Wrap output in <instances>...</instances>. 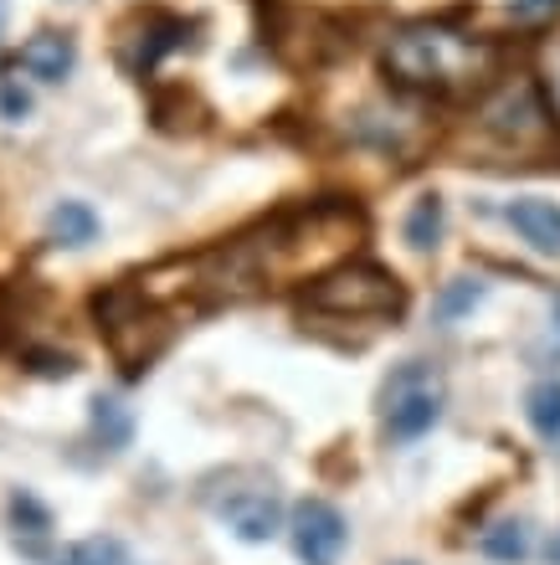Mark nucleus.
Listing matches in <instances>:
<instances>
[{"mask_svg":"<svg viewBox=\"0 0 560 565\" xmlns=\"http://www.w3.org/2000/svg\"><path fill=\"white\" fill-rule=\"evenodd\" d=\"M304 303L319 313H350V319H391L406 309V288L397 282V273L376 263H345L314 282Z\"/></svg>","mask_w":560,"mask_h":565,"instance_id":"obj_1","label":"nucleus"},{"mask_svg":"<svg viewBox=\"0 0 560 565\" xmlns=\"http://www.w3.org/2000/svg\"><path fill=\"white\" fill-rule=\"evenodd\" d=\"M385 431L397 437V443H416L422 431L437 427L443 417V386H437V375L432 365L412 360V365H401L391 381H385Z\"/></svg>","mask_w":560,"mask_h":565,"instance_id":"obj_2","label":"nucleus"},{"mask_svg":"<svg viewBox=\"0 0 560 565\" xmlns=\"http://www.w3.org/2000/svg\"><path fill=\"white\" fill-rule=\"evenodd\" d=\"M345 514H339L329 499H304L294 509V551L304 565H335L345 555Z\"/></svg>","mask_w":560,"mask_h":565,"instance_id":"obj_3","label":"nucleus"},{"mask_svg":"<svg viewBox=\"0 0 560 565\" xmlns=\"http://www.w3.org/2000/svg\"><path fill=\"white\" fill-rule=\"evenodd\" d=\"M504 222L515 226L519 237L530 242L540 257H560V201L546 195H519L504 206Z\"/></svg>","mask_w":560,"mask_h":565,"instance_id":"obj_4","label":"nucleus"},{"mask_svg":"<svg viewBox=\"0 0 560 565\" xmlns=\"http://www.w3.org/2000/svg\"><path fill=\"white\" fill-rule=\"evenodd\" d=\"M77 62V46L73 36H62V31H36L27 46H21V67L31 77H42V83H62V77L73 73Z\"/></svg>","mask_w":560,"mask_h":565,"instance_id":"obj_5","label":"nucleus"},{"mask_svg":"<svg viewBox=\"0 0 560 565\" xmlns=\"http://www.w3.org/2000/svg\"><path fill=\"white\" fill-rule=\"evenodd\" d=\"M226 520L242 540H273L278 535V499L273 493H247V499H232L226 504Z\"/></svg>","mask_w":560,"mask_h":565,"instance_id":"obj_6","label":"nucleus"},{"mask_svg":"<svg viewBox=\"0 0 560 565\" xmlns=\"http://www.w3.org/2000/svg\"><path fill=\"white\" fill-rule=\"evenodd\" d=\"M46 232H52V242H62V247H88V242L98 237V216H93L83 201H62V206L52 211Z\"/></svg>","mask_w":560,"mask_h":565,"instance_id":"obj_7","label":"nucleus"},{"mask_svg":"<svg viewBox=\"0 0 560 565\" xmlns=\"http://www.w3.org/2000/svg\"><path fill=\"white\" fill-rule=\"evenodd\" d=\"M406 242H412L416 253H432L437 242H443V201L437 195H422L406 216Z\"/></svg>","mask_w":560,"mask_h":565,"instance_id":"obj_8","label":"nucleus"},{"mask_svg":"<svg viewBox=\"0 0 560 565\" xmlns=\"http://www.w3.org/2000/svg\"><path fill=\"white\" fill-rule=\"evenodd\" d=\"M525 412H530V427L540 431L546 443H560V381H540V386L530 391Z\"/></svg>","mask_w":560,"mask_h":565,"instance_id":"obj_9","label":"nucleus"},{"mask_svg":"<svg viewBox=\"0 0 560 565\" xmlns=\"http://www.w3.org/2000/svg\"><path fill=\"white\" fill-rule=\"evenodd\" d=\"M484 555L488 561H525L530 555V530L525 524H494L484 535Z\"/></svg>","mask_w":560,"mask_h":565,"instance_id":"obj_10","label":"nucleus"},{"mask_svg":"<svg viewBox=\"0 0 560 565\" xmlns=\"http://www.w3.org/2000/svg\"><path fill=\"white\" fill-rule=\"evenodd\" d=\"M93 406H98V412H93V427L104 431V443L108 447H124V443H129V417L118 412V402H93Z\"/></svg>","mask_w":560,"mask_h":565,"instance_id":"obj_11","label":"nucleus"},{"mask_svg":"<svg viewBox=\"0 0 560 565\" xmlns=\"http://www.w3.org/2000/svg\"><path fill=\"white\" fill-rule=\"evenodd\" d=\"M478 298H484V282H453V288L437 298V319H457V313H468Z\"/></svg>","mask_w":560,"mask_h":565,"instance_id":"obj_12","label":"nucleus"},{"mask_svg":"<svg viewBox=\"0 0 560 565\" xmlns=\"http://www.w3.org/2000/svg\"><path fill=\"white\" fill-rule=\"evenodd\" d=\"M27 108H31V98L15 88V83H6V88H0V114H6V119H21Z\"/></svg>","mask_w":560,"mask_h":565,"instance_id":"obj_13","label":"nucleus"},{"mask_svg":"<svg viewBox=\"0 0 560 565\" xmlns=\"http://www.w3.org/2000/svg\"><path fill=\"white\" fill-rule=\"evenodd\" d=\"M556 6H560V0H515V15H525V21H530V15H550Z\"/></svg>","mask_w":560,"mask_h":565,"instance_id":"obj_14","label":"nucleus"},{"mask_svg":"<svg viewBox=\"0 0 560 565\" xmlns=\"http://www.w3.org/2000/svg\"><path fill=\"white\" fill-rule=\"evenodd\" d=\"M550 561H560V535H556V540H550Z\"/></svg>","mask_w":560,"mask_h":565,"instance_id":"obj_15","label":"nucleus"}]
</instances>
